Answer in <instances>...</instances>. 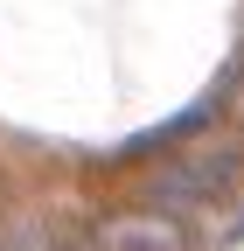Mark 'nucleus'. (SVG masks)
<instances>
[{
  "label": "nucleus",
  "mask_w": 244,
  "mask_h": 251,
  "mask_svg": "<svg viewBox=\"0 0 244 251\" xmlns=\"http://www.w3.org/2000/svg\"><path fill=\"white\" fill-rule=\"evenodd\" d=\"M244 196V153H230V147H181V153H168V161L140 181V209H161V216H174V224H189V216H217L223 202H237Z\"/></svg>",
  "instance_id": "nucleus-1"
},
{
  "label": "nucleus",
  "mask_w": 244,
  "mask_h": 251,
  "mask_svg": "<svg viewBox=\"0 0 244 251\" xmlns=\"http://www.w3.org/2000/svg\"><path fill=\"white\" fill-rule=\"evenodd\" d=\"M91 244H98V251H195L189 224H174V216H161V209H140V202L98 216Z\"/></svg>",
  "instance_id": "nucleus-2"
},
{
  "label": "nucleus",
  "mask_w": 244,
  "mask_h": 251,
  "mask_svg": "<svg viewBox=\"0 0 244 251\" xmlns=\"http://www.w3.org/2000/svg\"><path fill=\"white\" fill-rule=\"evenodd\" d=\"M217 119V98H195V105H181L168 126H154V133H133L126 147H112V161H140V153H168L174 140H202V126Z\"/></svg>",
  "instance_id": "nucleus-3"
},
{
  "label": "nucleus",
  "mask_w": 244,
  "mask_h": 251,
  "mask_svg": "<svg viewBox=\"0 0 244 251\" xmlns=\"http://www.w3.org/2000/svg\"><path fill=\"white\" fill-rule=\"evenodd\" d=\"M42 251H98L91 230H42Z\"/></svg>",
  "instance_id": "nucleus-4"
}]
</instances>
